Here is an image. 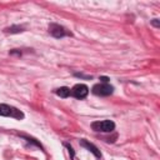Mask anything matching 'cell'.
Here are the masks:
<instances>
[{"instance_id": "obj_1", "label": "cell", "mask_w": 160, "mask_h": 160, "mask_svg": "<svg viewBox=\"0 0 160 160\" xmlns=\"http://www.w3.org/2000/svg\"><path fill=\"white\" fill-rule=\"evenodd\" d=\"M0 116L14 118V119L21 120V119H24V112L14 106H10L6 104H0Z\"/></svg>"}, {"instance_id": "obj_2", "label": "cell", "mask_w": 160, "mask_h": 160, "mask_svg": "<svg viewBox=\"0 0 160 160\" xmlns=\"http://www.w3.org/2000/svg\"><path fill=\"white\" fill-rule=\"evenodd\" d=\"M92 130L101 131V132H111L115 129V124L111 120H102V121H94L91 124Z\"/></svg>"}, {"instance_id": "obj_3", "label": "cell", "mask_w": 160, "mask_h": 160, "mask_svg": "<svg viewBox=\"0 0 160 160\" xmlns=\"http://www.w3.org/2000/svg\"><path fill=\"white\" fill-rule=\"evenodd\" d=\"M91 91H92V94H95L98 96H108L114 92V88L109 84H95L92 86Z\"/></svg>"}, {"instance_id": "obj_4", "label": "cell", "mask_w": 160, "mask_h": 160, "mask_svg": "<svg viewBox=\"0 0 160 160\" xmlns=\"http://www.w3.org/2000/svg\"><path fill=\"white\" fill-rule=\"evenodd\" d=\"M49 32H50L54 38H56V39H61V38H64V36H66V35H70V36H71V32L68 31L64 26H61V25H59V24H50V25H49Z\"/></svg>"}, {"instance_id": "obj_5", "label": "cell", "mask_w": 160, "mask_h": 160, "mask_svg": "<svg viewBox=\"0 0 160 160\" xmlns=\"http://www.w3.org/2000/svg\"><path fill=\"white\" fill-rule=\"evenodd\" d=\"M89 94V88L85 84H76L71 90H70V95H72L76 99H84L86 98Z\"/></svg>"}, {"instance_id": "obj_6", "label": "cell", "mask_w": 160, "mask_h": 160, "mask_svg": "<svg viewBox=\"0 0 160 160\" xmlns=\"http://www.w3.org/2000/svg\"><path fill=\"white\" fill-rule=\"evenodd\" d=\"M79 144H80L81 146H84L86 150H89L91 154H94L95 158H98V159L101 158V152H100V150H99L94 144H91L90 141H88V140H85V139H81V140L79 141Z\"/></svg>"}, {"instance_id": "obj_7", "label": "cell", "mask_w": 160, "mask_h": 160, "mask_svg": "<svg viewBox=\"0 0 160 160\" xmlns=\"http://www.w3.org/2000/svg\"><path fill=\"white\" fill-rule=\"evenodd\" d=\"M4 31L5 32H9V34H19V32H22L24 31V28L20 26V25H11V26L6 28Z\"/></svg>"}, {"instance_id": "obj_8", "label": "cell", "mask_w": 160, "mask_h": 160, "mask_svg": "<svg viewBox=\"0 0 160 160\" xmlns=\"http://www.w3.org/2000/svg\"><path fill=\"white\" fill-rule=\"evenodd\" d=\"M55 94L58 96H60V98H68L70 95V89L66 88V86H61V88H59V89L55 90Z\"/></svg>"}, {"instance_id": "obj_9", "label": "cell", "mask_w": 160, "mask_h": 160, "mask_svg": "<svg viewBox=\"0 0 160 160\" xmlns=\"http://www.w3.org/2000/svg\"><path fill=\"white\" fill-rule=\"evenodd\" d=\"M64 145H65V146H66V149L69 150L70 158H71V159H74V158H75V152H74V149H72V148H71V146H70L69 144H64Z\"/></svg>"}, {"instance_id": "obj_10", "label": "cell", "mask_w": 160, "mask_h": 160, "mask_svg": "<svg viewBox=\"0 0 160 160\" xmlns=\"http://www.w3.org/2000/svg\"><path fill=\"white\" fill-rule=\"evenodd\" d=\"M109 78L108 76H100V81H102V84H108L109 82Z\"/></svg>"}, {"instance_id": "obj_11", "label": "cell", "mask_w": 160, "mask_h": 160, "mask_svg": "<svg viewBox=\"0 0 160 160\" xmlns=\"http://www.w3.org/2000/svg\"><path fill=\"white\" fill-rule=\"evenodd\" d=\"M75 76H78V78H82V79H88V80H90V79H91V76H85V75L79 74V72H76V74H75Z\"/></svg>"}, {"instance_id": "obj_12", "label": "cell", "mask_w": 160, "mask_h": 160, "mask_svg": "<svg viewBox=\"0 0 160 160\" xmlns=\"http://www.w3.org/2000/svg\"><path fill=\"white\" fill-rule=\"evenodd\" d=\"M151 24H152L154 26H156V28H159V26H160V22H159V20H158V19H154V20L151 21Z\"/></svg>"}]
</instances>
